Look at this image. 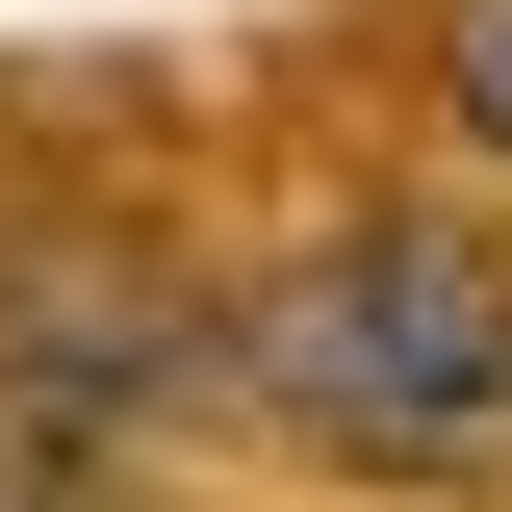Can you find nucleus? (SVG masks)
Instances as JSON below:
<instances>
[{
  "label": "nucleus",
  "instance_id": "obj_1",
  "mask_svg": "<svg viewBox=\"0 0 512 512\" xmlns=\"http://www.w3.org/2000/svg\"><path fill=\"white\" fill-rule=\"evenodd\" d=\"M231 359L333 461H512V256L436 231V205H359V231H308L231 308Z\"/></svg>",
  "mask_w": 512,
  "mask_h": 512
},
{
  "label": "nucleus",
  "instance_id": "obj_2",
  "mask_svg": "<svg viewBox=\"0 0 512 512\" xmlns=\"http://www.w3.org/2000/svg\"><path fill=\"white\" fill-rule=\"evenodd\" d=\"M436 77H461V128L512 154V0H461V26H436Z\"/></svg>",
  "mask_w": 512,
  "mask_h": 512
}]
</instances>
